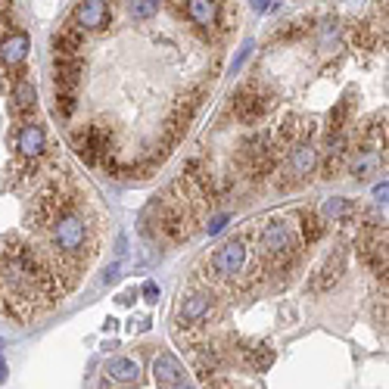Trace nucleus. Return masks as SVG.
Here are the masks:
<instances>
[{
  "mask_svg": "<svg viewBox=\"0 0 389 389\" xmlns=\"http://www.w3.org/2000/svg\"><path fill=\"white\" fill-rule=\"evenodd\" d=\"M261 240V250H265V256L277 265V271H284V268L296 265V234H293V227L287 224L284 218H268L265 227H261L259 234Z\"/></svg>",
  "mask_w": 389,
  "mask_h": 389,
  "instance_id": "1",
  "label": "nucleus"
},
{
  "mask_svg": "<svg viewBox=\"0 0 389 389\" xmlns=\"http://www.w3.org/2000/svg\"><path fill=\"white\" fill-rule=\"evenodd\" d=\"M72 146L87 165H97L112 150V131L106 125H87V128L72 134Z\"/></svg>",
  "mask_w": 389,
  "mask_h": 389,
  "instance_id": "2",
  "label": "nucleus"
},
{
  "mask_svg": "<svg viewBox=\"0 0 389 389\" xmlns=\"http://www.w3.org/2000/svg\"><path fill=\"white\" fill-rule=\"evenodd\" d=\"M271 109V93H265L259 84H246L234 93V103H231V112L237 122L243 125H256L265 112Z\"/></svg>",
  "mask_w": 389,
  "mask_h": 389,
  "instance_id": "3",
  "label": "nucleus"
},
{
  "mask_svg": "<svg viewBox=\"0 0 389 389\" xmlns=\"http://www.w3.org/2000/svg\"><path fill=\"white\" fill-rule=\"evenodd\" d=\"M318 159H321V153L314 150V144H308V140L293 144L290 156H287V174H290V181H284V187H296L303 181H308V174L318 169Z\"/></svg>",
  "mask_w": 389,
  "mask_h": 389,
  "instance_id": "4",
  "label": "nucleus"
},
{
  "mask_svg": "<svg viewBox=\"0 0 389 389\" xmlns=\"http://www.w3.org/2000/svg\"><path fill=\"white\" fill-rule=\"evenodd\" d=\"M246 259H250V250H246L243 240H227L215 256H212V271L224 280H234L237 274H243Z\"/></svg>",
  "mask_w": 389,
  "mask_h": 389,
  "instance_id": "5",
  "label": "nucleus"
},
{
  "mask_svg": "<svg viewBox=\"0 0 389 389\" xmlns=\"http://www.w3.org/2000/svg\"><path fill=\"white\" fill-rule=\"evenodd\" d=\"M16 150H19V156H22V159L38 162V159L44 156V150H47V134H44L41 125H35V122H22V125H19Z\"/></svg>",
  "mask_w": 389,
  "mask_h": 389,
  "instance_id": "6",
  "label": "nucleus"
},
{
  "mask_svg": "<svg viewBox=\"0 0 389 389\" xmlns=\"http://www.w3.org/2000/svg\"><path fill=\"white\" fill-rule=\"evenodd\" d=\"M84 63L82 56H53V84L56 91H75L82 84Z\"/></svg>",
  "mask_w": 389,
  "mask_h": 389,
  "instance_id": "7",
  "label": "nucleus"
},
{
  "mask_svg": "<svg viewBox=\"0 0 389 389\" xmlns=\"http://www.w3.org/2000/svg\"><path fill=\"white\" fill-rule=\"evenodd\" d=\"M10 106H13V116L16 119H29L38 106V91L35 84L25 78V72H19L16 82H13V93H10Z\"/></svg>",
  "mask_w": 389,
  "mask_h": 389,
  "instance_id": "8",
  "label": "nucleus"
},
{
  "mask_svg": "<svg viewBox=\"0 0 389 389\" xmlns=\"http://www.w3.org/2000/svg\"><path fill=\"white\" fill-rule=\"evenodd\" d=\"M346 134H327V150H324V159H318L321 165V174L324 178H337L343 171L346 159H349V150H346Z\"/></svg>",
  "mask_w": 389,
  "mask_h": 389,
  "instance_id": "9",
  "label": "nucleus"
},
{
  "mask_svg": "<svg viewBox=\"0 0 389 389\" xmlns=\"http://www.w3.org/2000/svg\"><path fill=\"white\" fill-rule=\"evenodd\" d=\"M75 25L87 31H100L109 25V6L106 0H82L75 6Z\"/></svg>",
  "mask_w": 389,
  "mask_h": 389,
  "instance_id": "10",
  "label": "nucleus"
},
{
  "mask_svg": "<svg viewBox=\"0 0 389 389\" xmlns=\"http://www.w3.org/2000/svg\"><path fill=\"white\" fill-rule=\"evenodd\" d=\"M25 53H29V35H25V31H10V35L0 41V63H3L6 69H19Z\"/></svg>",
  "mask_w": 389,
  "mask_h": 389,
  "instance_id": "11",
  "label": "nucleus"
},
{
  "mask_svg": "<svg viewBox=\"0 0 389 389\" xmlns=\"http://www.w3.org/2000/svg\"><path fill=\"white\" fill-rule=\"evenodd\" d=\"M153 377H156L159 389H171L178 380H184V371H181V361L174 358L171 352H159L153 358Z\"/></svg>",
  "mask_w": 389,
  "mask_h": 389,
  "instance_id": "12",
  "label": "nucleus"
},
{
  "mask_svg": "<svg viewBox=\"0 0 389 389\" xmlns=\"http://www.w3.org/2000/svg\"><path fill=\"white\" fill-rule=\"evenodd\" d=\"M84 29H78L75 22L59 29L53 35V56H82V44H84Z\"/></svg>",
  "mask_w": 389,
  "mask_h": 389,
  "instance_id": "13",
  "label": "nucleus"
},
{
  "mask_svg": "<svg viewBox=\"0 0 389 389\" xmlns=\"http://www.w3.org/2000/svg\"><path fill=\"white\" fill-rule=\"evenodd\" d=\"M343 271H346V252H333V256L324 261V268L318 271V277H314V290L318 293L333 290V284L343 277Z\"/></svg>",
  "mask_w": 389,
  "mask_h": 389,
  "instance_id": "14",
  "label": "nucleus"
},
{
  "mask_svg": "<svg viewBox=\"0 0 389 389\" xmlns=\"http://www.w3.org/2000/svg\"><path fill=\"white\" fill-rule=\"evenodd\" d=\"M184 10L199 29H212V25H218V0H187Z\"/></svg>",
  "mask_w": 389,
  "mask_h": 389,
  "instance_id": "15",
  "label": "nucleus"
},
{
  "mask_svg": "<svg viewBox=\"0 0 389 389\" xmlns=\"http://www.w3.org/2000/svg\"><path fill=\"white\" fill-rule=\"evenodd\" d=\"M212 312V296H206V293H197V296H187L184 305H181V321H187V324H199V321H206Z\"/></svg>",
  "mask_w": 389,
  "mask_h": 389,
  "instance_id": "16",
  "label": "nucleus"
},
{
  "mask_svg": "<svg viewBox=\"0 0 389 389\" xmlns=\"http://www.w3.org/2000/svg\"><path fill=\"white\" fill-rule=\"evenodd\" d=\"M106 377L116 380V383H137L140 380V367L131 358H109L106 361Z\"/></svg>",
  "mask_w": 389,
  "mask_h": 389,
  "instance_id": "17",
  "label": "nucleus"
},
{
  "mask_svg": "<svg viewBox=\"0 0 389 389\" xmlns=\"http://www.w3.org/2000/svg\"><path fill=\"white\" fill-rule=\"evenodd\" d=\"M352 215H355V203L346 197H330L321 206V218H327V221H346Z\"/></svg>",
  "mask_w": 389,
  "mask_h": 389,
  "instance_id": "18",
  "label": "nucleus"
},
{
  "mask_svg": "<svg viewBox=\"0 0 389 389\" xmlns=\"http://www.w3.org/2000/svg\"><path fill=\"white\" fill-rule=\"evenodd\" d=\"M349 112H352V100H340L337 106L330 109V119H327V134H343L346 131V122H349Z\"/></svg>",
  "mask_w": 389,
  "mask_h": 389,
  "instance_id": "19",
  "label": "nucleus"
},
{
  "mask_svg": "<svg viewBox=\"0 0 389 389\" xmlns=\"http://www.w3.org/2000/svg\"><path fill=\"white\" fill-rule=\"evenodd\" d=\"M324 231H327V227H324V218H321L318 212H305V215H303V240H305V243H308V246L318 243V240L324 237Z\"/></svg>",
  "mask_w": 389,
  "mask_h": 389,
  "instance_id": "20",
  "label": "nucleus"
},
{
  "mask_svg": "<svg viewBox=\"0 0 389 389\" xmlns=\"http://www.w3.org/2000/svg\"><path fill=\"white\" fill-rule=\"evenodd\" d=\"M246 355H250V365L256 367L259 374H265L268 367L274 365V352L268 346H252V349H246Z\"/></svg>",
  "mask_w": 389,
  "mask_h": 389,
  "instance_id": "21",
  "label": "nucleus"
},
{
  "mask_svg": "<svg viewBox=\"0 0 389 389\" xmlns=\"http://www.w3.org/2000/svg\"><path fill=\"white\" fill-rule=\"evenodd\" d=\"M78 109V97L75 91H56V112L63 119H72V112Z\"/></svg>",
  "mask_w": 389,
  "mask_h": 389,
  "instance_id": "22",
  "label": "nucleus"
},
{
  "mask_svg": "<svg viewBox=\"0 0 389 389\" xmlns=\"http://www.w3.org/2000/svg\"><path fill=\"white\" fill-rule=\"evenodd\" d=\"M128 10H131L134 19H153L159 10V3L156 0H128Z\"/></svg>",
  "mask_w": 389,
  "mask_h": 389,
  "instance_id": "23",
  "label": "nucleus"
},
{
  "mask_svg": "<svg viewBox=\"0 0 389 389\" xmlns=\"http://www.w3.org/2000/svg\"><path fill=\"white\" fill-rule=\"evenodd\" d=\"M371 159H367V156H361V162H352V174H355V178H367V171H371Z\"/></svg>",
  "mask_w": 389,
  "mask_h": 389,
  "instance_id": "24",
  "label": "nucleus"
},
{
  "mask_svg": "<svg viewBox=\"0 0 389 389\" xmlns=\"http://www.w3.org/2000/svg\"><path fill=\"white\" fill-rule=\"evenodd\" d=\"M144 299L146 303H159V287L153 284V280H146L144 284Z\"/></svg>",
  "mask_w": 389,
  "mask_h": 389,
  "instance_id": "25",
  "label": "nucleus"
},
{
  "mask_svg": "<svg viewBox=\"0 0 389 389\" xmlns=\"http://www.w3.org/2000/svg\"><path fill=\"white\" fill-rule=\"evenodd\" d=\"M250 53H252V41H246V44H243V50H240V56H237V59H234V72H237V69H240V66H243V63H246V59H250Z\"/></svg>",
  "mask_w": 389,
  "mask_h": 389,
  "instance_id": "26",
  "label": "nucleus"
},
{
  "mask_svg": "<svg viewBox=\"0 0 389 389\" xmlns=\"http://www.w3.org/2000/svg\"><path fill=\"white\" fill-rule=\"evenodd\" d=\"M206 386H209V389H234L231 383H224L218 374H209V377H206Z\"/></svg>",
  "mask_w": 389,
  "mask_h": 389,
  "instance_id": "27",
  "label": "nucleus"
},
{
  "mask_svg": "<svg viewBox=\"0 0 389 389\" xmlns=\"http://www.w3.org/2000/svg\"><path fill=\"white\" fill-rule=\"evenodd\" d=\"M224 224H227V215H215V218L209 221V234H218Z\"/></svg>",
  "mask_w": 389,
  "mask_h": 389,
  "instance_id": "28",
  "label": "nucleus"
},
{
  "mask_svg": "<svg viewBox=\"0 0 389 389\" xmlns=\"http://www.w3.org/2000/svg\"><path fill=\"white\" fill-rule=\"evenodd\" d=\"M250 6L256 13H268V10H271V0H250Z\"/></svg>",
  "mask_w": 389,
  "mask_h": 389,
  "instance_id": "29",
  "label": "nucleus"
},
{
  "mask_svg": "<svg viewBox=\"0 0 389 389\" xmlns=\"http://www.w3.org/2000/svg\"><path fill=\"white\" fill-rule=\"evenodd\" d=\"M374 199L386 206V181H383V184H377V187H374Z\"/></svg>",
  "mask_w": 389,
  "mask_h": 389,
  "instance_id": "30",
  "label": "nucleus"
},
{
  "mask_svg": "<svg viewBox=\"0 0 389 389\" xmlns=\"http://www.w3.org/2000/svg\"><path fill=\"white\" fill-rule=\"evenodd\" d=\"M171 389H193V386H190V383H187V380H178V383H174Z\"/></svg>",
  "mask_w": 389,
  "mask_h": 389,
  "instance_id": "31",
  "label": "nucleus"
},
{
  "mask_svg": "<svg viewBox=\"0 0 389 389\" xmlns=\"http://www.w3.org/2000/svg\"><path fill=\"white\" fill-rule=\"evenodd\" d=\"M6 380V365H3V358H0V383Z\"/></svg>",
  "mask_w": 389,
  "mask_h": 389,
  "instance_id": "32",
  "label": "nucleus"
},
{
  "mask_svg": "<svg viewBox=\"0 0 389 389\" xmlns=\"http://www.w3.org/2000/svg\"><path fill=\"white\" fill-rule=\"evenodd\" d=\"M0 349H3V340H0Z\"/></svg>",
  "mask_w": 389,
  "mask_h": 389,
  "instance_id": "33",
  "label": "nucleus"
},
{
  "mask_svg": "<svg viewBox=\"0 0 389 389\" xmlns=\"http://www.w3.org/2000/svg\"><path fill=\"white\" fill-rule=\"evenodd\" d=\"M156 3H159V0H156Z\"/></svg>",
  "mask_w": 389,
  "mask_h": 389,
  "instance_id": "34",
  "label": "nucleus"
}]
</instances>
